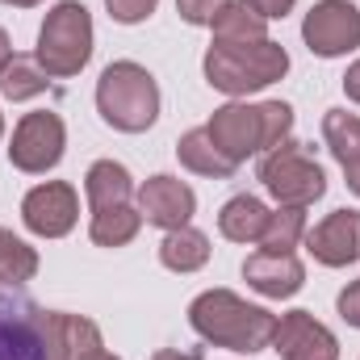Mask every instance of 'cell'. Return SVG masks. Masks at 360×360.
<instances>
[{"instance_id": "5bb4252c", "label": "cell", "mask_w": 360, "mask_h": 360, "mask_svg": "<svg viewBox=\"0 0 360 360\" xmlns=\"http://www.w3.org/2000/svg\"><path fill=\"white\" fill-rule=\"evenodd\" d=\"M243 281L260 293V297H293L302 285H306V269L293 252L276 256V252H256L243 260Z\"/></svg>"}, {"instance_id": "cb8c5ba5", "label": "cell", "mask_w": 360, "mask_h": 360, "mask_svg": "<svg viewBox=\"0 0 360 360\" xmlns=\"http://www.w3.org/2000/svg\"><path fill=\"white\" fill-rule=\"evenodd\" d=\"M34 272H38V252L25 239H17L13 231L0 226V281L4 285H25V281H34Z\"/></svg>"}, {"instance_id": "e0dca14e", "label": "cell", "mask_w": 360, "mask_h": 360, "mask_svg": "<svg viewBox=\"0 0 360 360\" xmlns=\"http://www.w3.org/2000/svg\"><path fill=\"white\" fill-rule=\"evenodd\" d=\"M84 197H89L92 214L96 210H113V205H130L134 197V180L117 160H96L84 176Z\"/></svg>"}, {"instance_id": "5b68a950", "label": "cell", "mask_w": 360, "mask_h": 360, "mask_svg": "<svg viewBox=\"0 0 360 360\" xmlns=\"http://www.w3.org/2000/svg\"><path fill=\"white\" fill-rule=\"evenodd\" d=\"M260 184L272 193L276 205L306 210V205H314L327 193V172H323V164L314 160V151L306 143L285 139L281 147H272L260 160Z\"/></svg>"}, {"instance_id": "7c38bea8", "label": "cell", "mask_w": 360, "mask_h": 360, "mask_svg": "<svg viewBox=\"0 0 360 360\" xmlns=\"http://www.w3.org/2000/svg\"><path fill=\"white\" fill-rule=\"evenodd\" d=\"M139 214L160 231L188 226V218L197 214V193L180 176H151L139 184Z\"/></svg>"}, {"instance_id": "83f0119b", "label": "cell", "mask_w": 360, "mask_h": 360, "mask_svg": "<svg viewBox=\"0 0 360 360\" xmlns=\"http://www.w3.org/2000/svg\"><path fill=\"white\" fill-rule=\"evenodd\" d=\"M248 4H252V8H256L264 21H276V17L293 13V4H297V0H248Z\"/></svg>"}, {"instance_id": "277c9868", "label": "cell", "mask_w": 360, "mask_h": 360, "mask_svg": "<svg viewBox=\"0 0 360 360\" xmlns=\"http://www.w3.org/2000/svg\"><path fill=\"white\" fill-rule=\"evenodd\" d=\"M34 59L51 80H68L84 72V63L92 59V13L80 0H59L46 13Z\"/></svg>"}, {"instance_id": "30bf717a", "label": "cell", "mask_w": 360, "mask_h": 360, "mask_svg": "<svg viewBox=\"0 0 360 360\" xmlns=\"http://www.w3.org/2000/svg\"><path fill=\"white\" fill-rule=\"evenodd\" d=\"M0 360H51L42 306L0 302Z\"/></svg>"}, {"instance_id": "7402d4cb", "label": "cell", "mask_w": 360, "mask_h": 360, "mask_svg": "<svg viewBox=\"0 0 360 360\" xmlns=\"http://www.w3.org/2000/svg\"><path fill=\"white\" fill-rule=\"evenodd\" d=\"M302 239H306V210H297V205H276L269 214L264 235H260V252L285 256V252H293Z\"/></svg>"}, {"instance_id": "7a4b0ae2", "label": "cell", "mask_w": 360, "mask_h": 360, "mask_svg": "<svg viewBox=\"0 0 360 360\" xmlns=\"http://www.w3.org/2000/svg\"><path fill=\"white\" fill-rule=\"evenodd\" d=\"M205 80L226 96H248L276 84L289 72V51L272 38L260 42H214L205 51Z\"/></svg>"}, {"instance_id": "ba28073f", "label": "cell", "mask_w": 360, "mask_h": 360, "mask_svg": "<svg viewBox=\"0 0 360 360\" xmlns=\"http://www.w3.org/2000/svg\"><path fill=\"white\" fill-rule=\"evenodd\" d=\"M80 218V197L68 180H46V184H34L21 201V222L42 235V239H63Z\"/></svg>"}, {"instance_id": "1f68e13d", "label": "cell", "mask_w": 360, "mask_h": 360, "mask_svg": "<svg viewBox=\"0 0 360 360\" xmlns=\"http://www.w3.org/2000/svg\"><path fill=\"white\" fill-rule=\"evenodd\" d=\"M76 360H117V356H113V352H105V344H96V348H84Z\"/></svg>"}, {"instance_id": "f546056e", "label": "cell", "mask_w": 360, "mask_h": 360, "mask_svg": "<svg viewBox=\"0 0 360 360\" xmlns=\"http://www.w3.org/2000/svg\"><path fill=\"white\" fill-rule=\"evenodd\" d=\"M151 360H205L197 348H164V352H155Z\"/></svg>"}, {"instance_id": "ffe728a7", "label": "cell", "mask_w": 360, "mask_h": 360, "mask_svg": "<svg viewBox=\"0 0 360 360\" xmlns=\"http://www.w3.org/2000/svg\"><path fill=\"white\" fill-rule=\"evenodd\" d=\"M143 226V214L134 205H113V210H96L89 226V239L96 248H126Z\"/></svg>"}, {"instance_id": "836d02e7", "label": "cell", "mask_w": 360, "mask_h": 360, "mask_svg": "<svg viewBox=\"0 0 360 360\" xmlns=\"http://www.w3.org/2000/svg\"><path fill=\"white\" fill-rule=\"evenodd\" d=\"M0 4H13V8H38L42 0H0Z\"/></svg>"}, {"instance_id": "d6986e66", "label": "cell", "mask_w": 360, "mask_h": 360, "mask_svg": "<svg viewBox=\"0 0 360 360\" xmlns=\"http://www.w3.org/2000/svg\"><path fill=\"white\" fill-rule=\"evenodd\" d=\"M210 30H214V42H260V38H269V21L248 0H231Z\"/></svg>"}, {"instance_id": "f1b7e54d", "label": "cell", "mask_w": 360, "mask_h": 360, "mask_svg": "<svg viewBox=\"0 0 360 360\" xmlns=\"http://www.w3.org/2000/svg\"><path fill=\"white\" fill-rule=\"evenodd\" d=\"M344 92H348V101H356L360 105V59L348 68V76H344Z\"/></svg>"}, {"instance_id": "603a6c76", "label": "cell", "mask_w": 360, "mask_h": 360, "mask_svg": "<svg viewBox=\"0 0 360 360\" xmlns=\"http://www.w3.org/2000/svg\"><path fill=\"white\" fill-rule=\"evenodd\" d=\"M323 139L331 147V155L348 168L360 160V117L348 109H327L323 113Z\"/></svg>"}, {"instance_id": "9c48e42d", "label": "cell", "mask_w": 360, "mask_h": 360, "mask_svg": "<svg viewBox=\"0 0 360 360\" xmlns=\"http://www.w3.org/2000/svg\"><path fill=\"white\" fill-rule=\"evenodd\" d=\"M205 134H210V139L235 160V164H243V160L256 155V151H269V130H264V113H260V105L231 101V105L214 109Z\"/></svg>"}, {"instance_id": "4dcf8cb0", "label": "cell", "mask_w": 360, "mask_h": 360, "mask_svg": "<svg viewBox=\"0 0 360 360\" xmlns=\"http://www.w3.org/2000/svg\"><path fill=\"white\" fill-rule=\"evenodd\" d=\"M13 55H17V51H13V42H8V34L0 30V72L8 68V59H13Z\"/></svg>"}, {"instance_id": "ac0fdd59", "label": "cell", "mask_w": 360, "mask_h": 360, "mask_svg": "<svg viewBox=\"0 0 360 360\" xmlns=\"http://www.w3.org/2000/svg\"><path fill=\"white\" fill-rule=\"evenodd\" d=\"M160 260H164V269H172V272L205 269V264H210V239H205L197 226H176V231L164 235Z\"/></svg>"}, {"instance_id": "6da1fadb", "label": "cell", "mask_w": 360, "mask_h": 360, "mask_svg": "<svg viewBox=\"0 0 360 360\" xmlns=\"http://www.w3.org/2000/svg\"><path fill=\"white\" fill-rule=\"evenodd\" d=\"M188 327L214 348L264 352L272 344V335H276V314H269L264 306L243 302L231 289H205L188 306Z\"/></svg>"}, {"instance_id": "4316f807", "label": "cell", "mask_w": 360, "mask_h": 360, "mask_svg": "<svg viewBox=\"0 0 360 360\" xmlns=\"http://www.w3.org/2000/svg\"><path fill=\"white\" fill-rule=\"evenodd\" d=\"M335 306H340V319L360 331V281H348V289L335 297Z\"/></svg>"}, {"instance_id": "52a82bcc", "label": "cell", "mask_w": 360, "mask_h": 360, "mask_svg": "<svg viewBox=\"0 0 360 360\" xmlns=\"http://www.w3.org/2000/svg\"><path fill=\"white\" fill-rule=\"evenodd\" d=\"M302 38L310 46V55L319 59H340L360 46V8L352 0H319L306 21H302Z\"/></svg>"}, {"instance_id": "d6a6232c", "label": "cell", "mask_w": 360, "mask_h": 360, "mask_svg": "<svg viewBox=\"0 0 360 360\" xmlns=\"http://www.w3.org/2000/svg\"><path fill=\"white\" fill-rule=\"evenodd\" d=\"M344 172H348V188H352V193L360 197V160H356V164H348Z\"/></svg>"}, {"instance_id": "4fadbf2b", "label": "cell", "mask_w": 360, "mask_h": 360, "mask_svg": "<svg viewBox=\"0 0 360 360\" xmlns=\"http://www.w3.org/2000/svg\"><path fill=\"white\" fill-rule=\"evenodd\" d=\"M306 252L323 269H348L360 260V210H335L314 231H306Z\"/></svg>"}, {"instance_id": "484cf974", "label": "cell", "mask_w": 360, "mask_h": 360, "mask_svg": "<svg viewBox=\"0 0 360 360\" xmlns=\"http://www.w3.org/2000/svg\"><path fill=\"white\" fill-rule=\"evenodd\" d=\"M155 4H160V0H105L109 17L122 21V25H139V21H147V17L155 13Z\"/></svg>"}, {"instance_id": "3957f363", "label": "cell", "mask_w": 360, "mask_h": 360, "mask_svg": "<svg viewBox=\"0 0 360 360\" xmlns=\"http://www.w3.org/2000/svg\"><path fill=\"white\" fill-rule=\"evenodd\" d=\"M96 113L105 117V126H113L122 134H143L160 117V84H155V76L134 59L109 63L101 72V80H96Z\"/></svg>"}, {"instance_id": "44dd1931", "label": "cell", "mask_w": 360, "mask_h": 360, "mask_svg": "<svg viewBox=\"0 0 360 360\" xmlns=\"http://www.w3.org/2000/svg\"><path fill=\"white\" fill-rule=\"evenodd\" d=\"M46 84H51V76L42 72V63L34 55H13L8 68L0 72V96L4 101H30V96L46 92Z\"/></svg>"}, {"instance_id": "9a60e30c", "label": "cell", "mask_w": 360, "mask_h": 360, "mask_svg": "<svg viewBox=\"0 0 360 360\" xmlns=\"http://www.w3.org/2000/svg\"><path fill=\"white\" fill-rule=\"evenodd\" d=\"M176 155H180V164L188 168V172H197V176H210V180H231L235 176V160L205 134V126L201 130H188V134H180V143H176Z\"/></svg>"}, {"instance_id": "d4e9b609", "label": "cell", "mask_w": 360, "mask_h": 360, "mask_svg": "<svg viewBox=\"0 0 360 360\" xmlns=\"http://www.w3.org/2000/svg\"><path fill=\"white\" fill-rule=\"evenodd\" d=\"M226 4H231V0H176V13L188 25H214Z\"/></svg>"}, {"instance_id": "2e32d148", "label": "cell", "mask_w": 360, "mask_h": 360, "mask_svg": "<svg viewBox=\"0 0 360 360\" xmlns=\"http://www.w3.org/2000/svg\"><path fill=\"white\" fill-rule=\"evenodd\" d=\"M269 214L272 210L260 201V197L239 193V197H231V201L222 205L218 231H222L231 243H260V235H264V226H269Z\"/></svg>"}, {"instance_id": "8992f818", "label": "cell", "mask_w": 360, "mask_h": 360, "mask_svg": "<svg viewBox=\"0 0 360 360\" xmlns=\"http://www.w3.org/2000/svg\"><path fill=\"white\" fill-rule=\"evenodd\" d=\"M63 147H68V130H63V117L42 109V113H25L13 130V147H8V160L17 172H30V176H42L51 172L59 160H63Z\"/></svg>"}, {"instance_id": "e575fe53", "label": "cell", "mask_w": 360, "mask_h": 360, "mask_svg": "<svg viewBox=\"0 0 360 360\" xmlns=\"http://www.w3.org/2000/svg\"><path fill=\"white\" fill-rule=\"evenodd\" d=\"M0 134H4V117H0Z\"/></svg>"}, {"instance_id": "8fae6325", "label": "cell", "mask_w": 360, "mask_h": 360, "mask_svg": "<svg viewBox=\"0 0 360 360\" xmlns=\"http://www.w3.org/2000/svg\"><path fill=\"white\" fill-rule=\"evenodd\" d=\"M272 348L281 360H340V344L335 335L310 314V310H289L276 319V335Z\"/></svg>"}]
</instances>
